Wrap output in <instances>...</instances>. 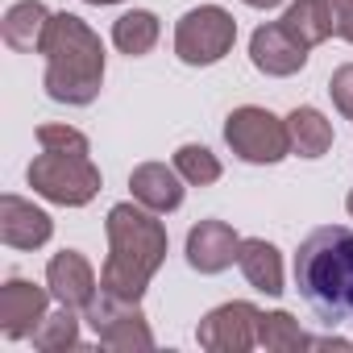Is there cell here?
I'll list each match as a JSON object with an SVG mask.
<instances>
[{"label": "cell", "mask_w": 353, "mask_h": 353, "mask_svg": "<svg viewBox=\"0 0 353 353\" xmlns=\"http://www.w3.org/2000/svg\"><path fill=\"white\" fill-rule=\"evenodd\" d=\"M307 345L312 349H341V353L353 349V341H341V336H307Z\"/></svg>", "instance_id": "26"}, {"label": "cell", "mask_w": 353, "mask_h": 353, "mask_svg": "<svg viewBox=\"0 0 353 353\" xmlns=\"http://www.w3.org/2000/svg\"><path fill=\"white\" fill-rule=\"evenodd\" d=\"M83 5H100L104 9V5H121V0H83Z\"/></svg>", "instance_id": "28"}, {"label": "cell", "mask_w": 353, "mask_h": 353, "mask_svg": "<svg viewBox=\"0 0 353 353\" xmlns=\"http://www.w3.org/2000/svg\"><path fill=\"white\" fill-rule=\"evenodd\" d=\"M241 5H250V9H274V5H283V0H241Z\"/></svg>", "instance_id": "27"}, {"label": "cell", "mask_w": 353, "mask_h": 353, "mask_svg": "<svg viewBox=\"0 0 353 353\" xmlns=\"http://www.w3.org/2000/svg\"><path fill=\"white\" fill-rule=\"evenodd\" d=\"M328 9H332V30L336 38H345L353 46V0H328Z\"/></svg>", "instance_id": "25"}, {"label": "cell", "mask_w": 353, "mask_h": 353, "mask_svg": "<svg viewBox=\"0 0 353 353\" xmlns=\"http://www.w3.org/2000/svg\"><path fill=\"white\" fill-rule=\"evenodd\" d=\"M104 237H108V258L100 266V291H112L121 299H141L150 279L166 262V250H170L166 225L158 221V212L129 200L108 208Z\"/></svg>", "instance_id": "1"}, {"label": "cell", "mask_w": 353, "mask_h": 353, "mask_svg": "<svg viewBox=\"0 0 353 353\" xmlns=\"http://www.w3.org/2000/svg\"><path fill=\"white\" fill-rule=\"evenodd\" d=\"M83 320L92 324L96 341L108 345V349H121V353L154 349V332H150V324H145L141 299H121V295H112V291H100V295L83 307Z\"/></svg>", "instance_id": "7"}, {"label": "cell", "mask_w": 353, "mask_h": 353, "mask_svg": "<svg viewBox=\"0 0 353 353\" xmlns=\"http://www.w3.org/2000/svg\"><path fill=\"white\" fill-rule=\"evenodd\" d=\"M50 287H38L21 274L5 279V287H0V332H5L9 341H26L34 336V328L46 320V307H50Z\"/></svg>", "instance_id": "9"}, {"label": "cell", "mask_w": 353, "mask_h": 353, "mask_svg": "<svg viewBox=\"0 0 353 353\" xmlns=\"http://www.w3.org/2000/svg\"><path fill=\"white\" fill-rule=\"evenodd\" d=\"M46 287L54 295V303H67V307H88L96 299V270L92 262L79 254V250H59L50 262H46Z\"/></svg>", "instance_id": "13"}, {"label": "cell", "mask_w": 353, "mask_h": 353, "mask_svg": "<svg viewBox=\"0 0 353 353\" xmlns=\"http://www.w3.org/2000/svg\"><path fill=\"white\" fill-rule=\"evenodd\" d=\"M295 287L324 324L353 320V229L320 225L295 250Z\"/></svg>", "instance_id": "2"}, {"label": "cell", "mask_w": 353, "mask_h": 353, "mask_svg": "<svg viewBox=\"0 0 353 353\" xmlns=\"http://www.w3.org/2000/svg\"><path fill=\"white\" fill-rule=\"evenodd\" d=\"M158 38H162V26H158V17L150 9H129V13H121L112 21V46L121 54H129V59L150 54L158 46Z\"/></svg>", "instance_id": "19"}, {"label": "cell", "mask_w": 353, "mask_h": 353, "mask_svg": "<svg viewBox=\"0 0 353 353\" xmlns=\"http://www.w3.org/2000/svg\"><path fill=\"white\" fill-rule=\"evenodd\" d=\"M54 237V221L46 208L21 196H0V241L9 250H42Z\"/></svg>", "instance_id": "11"}, {"label": "cell", "mask_w": 353, "mask_h": 353, "mask_svg": "<svg viewBox=\"0 0 353 353\" xmlns=\"http://www.w3.org/2000/svg\"><path fill=\"white\" fill-rule=\"evenodd\" d=\"M237 42V21L221 5H200L188 9L174 26V54L188 67H212L221 63Z\"/></svg>", "instance_id": "6"}, {"label": "cell", "mask_w": 353, "mask_h": 353, "mask_svg": "<svg viewBox=\"0 0 353 353\" xmlns=\"http://www.w3.org/2000/svg\"><path fill=\"white\" fill-rule=\"evenodd\" d=\"M38 54L46 59L42 88L54 104L88 108L100 96V88H104V42L83 17H75L67 9L54 13Z\"/></svg>", "instance_id": "3"}, {"label": "cell", "mask_w": 353, "mask_h": 353, "mask_svg": "<svg viewBox=\"0 0 353 353\" xmlns=\"http://www.w3.org/2000/svg\"><path fill=\"white\" fill-rule=\"evenodd\" d=\"M258 320L262 312L250 299H229L196 324V341L208 353H245L258 345Z\"/></svg>", "instance_id": "8"}, {"label": "cell", "mask_w": 353, "mask_h": 353, "mask_svg": "<svg viewBox=\"0 0 353 353\" xmlns=\"http://www.w3.org/2000/svg\"><path fill=\"white\" fill-rule=\"evenodd\" d=\"M241 237L229 221H200L188 233V266L200 274H221L237 262Z\"/></svg>", "instance_id": "12"}, {"label": "cell", "mask_w": 353, "mask_h": 353, "mask_svg": "<svg viewBox=\"0 0 353 353\" xmlns=\"http://www.w3.org/2000/svg\"><path fill=\"white\" fill-rule=\"evenodd\" d=\"M283 30L291 38H299L307 50L328 42L336 30H332V9H328V0H295V5H287L283 13Z\"/></svg>", "instance_id": "18"}, {"label": "cell", "mask_w": 353, "mask_h": 353, "mask_svg": "<svg viewBox=\"0 0 353 353\" xmlns=\"http://www.w3.org/2000/svg\"><path fill=\"white\" fill-rule=\"evenodd\" d=\"M250 63L270 79H287L307 67V46L299 38H291L283 30V21H266L250 34Z\"/></svg>", "instance_id": "10"}, {"label": "cell", "mask_w": 353, "mask_h": 353, "mask_svg": "<svg viewBox=\"0 0 353 353\" xmlns=\"http://www.w3.org/2000/svg\"><path fill=\"white\" fill-rule=\"evenodd\" d=\"M258 345L270 353H299V349H307V332L299 328V320L291 312H262Z\"/></svg>", "instance_id": "21"}, {"label": "cell", "mask_w": 353, "mask_h": 353, "mask_svg": "<svg viewBox=\"0 0 353 353\" xmlns=\"http://www.w3.org/2000/svg\"><path fill=\"white\" fill-rule=\"evenodd\" d=\"M328 96H332V108L345 121H353V63H345L328 75Z\"/></svg>", "instance_id": "24"}, {"label": "cell", "mask_w": 353, "mask_h": 353, "mask_svg": "<svg viewBox=\"0 0 353 353\" xmlns=\"http://www.w3.org/2000/svg\"><path fill=\"white\" fill-rule=\"evenodd\" d=\"M174 170H179L192 188H208V183H216L221 174H225L221 158L208 145H196V141H188V145L174 150Z\"/></svg>", "instance_id": "22"}, {"label": "cell", "mask_w": 353, "mask_h": 353, "mask_svg": "<svg viewBox=\"0 0 353 353\" xmlns=\"http://www.w3.org/2000/svg\"><path fill=\"white\" fill-rule=\"evenodd\" d=\"M79 307H67V303H59V312H46V320L34 328V349H42V353H63V349H75L79 345Z\"/></svg>", "instance_id": "20"}, {"label": "cell", "mask_w": 353, "mask_h": 353, "mask_svg": "<svg viewBox=\"0 0 353 353\" xmlns=\"http://www.w3.org/2000/svg\"><path fill=\"white\" fill-rule=\"evenodd\" d=\"M345 208H349V216H353V188H349V196H345Z\"/></svg>", "instance_id": "29"}, {"label": "cell", "mask_w": 353, "mask_h": 353, "mask_svg": "<svg viewBox=\"0 0 353 353\" xmlns=\"http://www.w3.org/2000/svg\"><path fill=\"white\" fill-rule=\"evenodd\" d=\"M237 266L245 274V283L262 295H283V254L274 241L266 237H241V254H237Z\"/></svg>", "instance_id": "16"}, {"label": "cell", "mask_w": 353, "mask_h": 353, "mask_svg": "<svg viewBox=\"0 0 353 353\" xmlns=\"http://www.w3.org/2000/svg\"><path fill=\"white\" fill-rule=\"evenodd\" d=\"M26 179L34 188V196L59 204V208H83L100 196V166L88 158V154H59V150H42Z\"/></svg>", "instance_id": "4"}, {"label": "cell", "mask_w": 353, "mask_h": 353, "mask_svg": "<svg viewBox=\"0 0 353 353\" xmlns=\"http://www.w3.org/2000/svg\"><path fill=\"white\" fill-rule=\"evenodd\" d=\"M38 145L42 150H59V154H92L88 133H79L71 125H38Z\"/></svg>", "instance_id": "23"}, {"label": "cell", "mask_w": 353, "mask_h": 353, "mask_svg": "<svg viewBox=\"0 0 353 353\" xmlns=\"http://www.w3.org/2000/svg\"><path fill=\"white\" fill-rule=\"evenodd\" d=\"M287 133H291V154L299 158H324L332 150V121L312 104L287 112Z\"/></svg>", "instance_id": "17"}, {"label": "cell", "mask_w": 353, "mask_h": 353, "mask_svg": "<svg viewBox=\"0 0 353 353\" xmlns=\"http://www.w3.org/2000/svg\"><path fill=\"white\" fill-rule=\"evenodd\" d=\"M50 9L42 5V0H17V5L5 13V21H0V38H5L9 50L17 54H38L42 50V38L50 30Z\"/></svg>", "instance_id": "15"}, {"label": "cell", "mask_w": 353, "mask_h": 353, "mask_svg": "<svg viewBox=\"0 0 353 353\" xmlns=\"http://www.w3.org/2000/svg\"><path fill=\"white\" fill-rule=\"evenodd\" d=\"M183 174L174 170V162H137L133 174H129V192L137 204H145L150 212H174V208H183Z\"/></svg>", "instance_id": "14"}, {"label": "cell", "mask_w": 353, "mask_h": 353, "mask_svg": "<svg viewBox=\"0 0 353 353\" xmlns=\"http://www.w3.org/2000/svg\"><path fill=\"white\" fill-rule=\"evenodd\" d=\"M225 141L250 166H274L291 154L287 117H274L270 108H258V104H241L225 117Z\"/></svg>", "instance_id": "5"}]
</instances>
